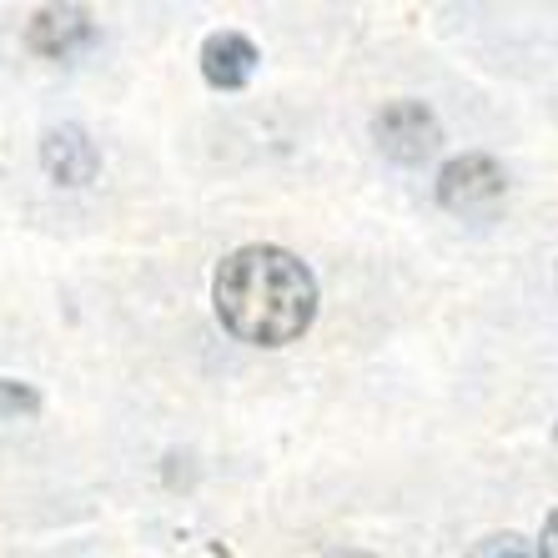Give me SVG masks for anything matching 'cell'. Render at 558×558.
I'll return each mask as SVG.
<instances>
[{
  "label": "cell",
  "mask_w": 558,
  "mask_h": 558,
  "mask_svg": "<svg viewBox=\"0 0 558 558\" xmlns=\"http://www.w3.org/2000/svg\"><path fill=\"white\" fill-rule=\"evenodd\" d=\"M211 307L236 342L287 348L317 317V277L307 262L272 242H252L221 257L211 277Z\"/></svg>",
  "instance_id": "6da1fadb"
},
{
  "label": "cell",
  "mask_w": 558,
  "mask_h": 558,
  "mask_svg": "<svg viewBox=\"0 0 558 558\" xmlns=\"http://www.w3.org/2000/svg\"><path fill=\"white\" fill-rule=\"evenodd\" d=\"M508 192V177L498 167L494 156L483 151H468V156H453L448 167L438 171V202L458 217H483V211H494Z\"/></svg>",
  "instance_id": "7a4b0ae2"
},
{
  "label": "cell",
  "mask_w": 558,
  "mask_h": 558,
  "mask_svg": "<svg viewBox=\"0 0 558 558\" xmlns=\"http://www.w3.org/2000/svg\"><path fill=\"white\" fill-rule=\"evenodd\" d=\"M373 142L383 146L392 161L413 167V161H423V156L438 151L442 126H438V117H433L423 101H388L373 117Z\"/></svg>",
  "instance_id": "3957f363"
},
{
  "label": "cell",
  "mask_w": 558,
  "mask_h": 558,
  "mask_svg": "<svg viewBox=\"0 0 558 558\" xmlns=\"http://www.w3.org/2000/svg\"><path fill=\"white\" fill-rule=\"evenodd\" d=\"M96 36V21L86 5H40L26 21V46L46 61H71L76 51H86Z\"/></svg>",
  "instance_id": "277c9868"
},
{
  "label": "cell",
  "mask_w": 558,
  "mask_h": 558,
  "mask_svg": "<svg viewBox=\"0 0 558 558\" xmlns=\"http://www.w3.org/2000/svg\"><path fill=\"white\" fill-rule=\"evenodd\" d=\"M40 167L56 186H86L101 171V151L81 126H56L40 142Z\"/></svg>",
  "instance_id": "5b68a950"
},
{
  "label": "cell",
  "mask_w": 558,
  "mask_h": 558,
  "mask_svg": "<svg viewBox=\"0 0 558 558\" xmlns=\"http://www.w3.org/2000/svg\"><path fill=\"white\" fill-rule=\"evenodd\" d=\"M257 46H252L242 31H211L202 40V81L217 86V92H242L257 71Z\"/></svg>",
  "instance_id": "8992f818"
},
{
  "label": "cell",
  "mask_w": 558,
  "mask_h": 558,
  "mask_svg": "<svg viewBox=\"0 0 558 558\" xmlns=\"http://www.w3.org/2000/svg\"><path fill=\"white\" fill-rule=\"evenodd\" d=\"M468 558H544V548L529 544L523 533H488L468 548Z\"/></svg>",
  "instance_id": "52a82bcc"
},
{
  "label": "cell",
  "mask_w": 558,
  "mask_h": 558,
  "mask_svg": "<svg viewBox=\"0 0 558 558\" xmlns=\"http://www.w3.org/2000/svg\"><path fill=\"white\" fill-rule=\"evenodd\" d=\"M0 388H5V417H15V413H40V392L26 388L21 377H5Z\"/></svg>",
  "instance_id": "ba28073f"
},
{
  "label": "cell",
  "mask_w": 558,
  "mask_h": 558,
  "mask_svg": "<svg viewBox=\"0 0 558 558\" xmlns=\"http://www.w3.org/2000/svg\"><path fill=\"white\" fill-rule=\"evenodd\" d=\"M538 548H544V558H558V508L544 519V538H538Z\"/></svg>",
  "instance_id": "9c48e42d"
}]
</instances>
